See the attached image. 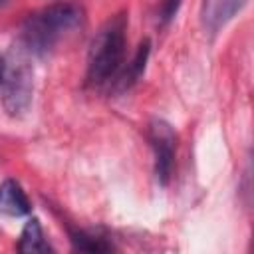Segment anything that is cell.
Returning <instances> with one entry per match:
<instances>
[{"label":"cell","mask_w":254,"mask_h":254,"mask_svg":"<svg viewBox=\"0 0 254 254\" xmlns=\"http://www.w3.org/2000/svg\"><path fill=\"white\" fill-rule=\"evenodd\" d=\"M30 52L16 42L4 58L2 73V105L10 117H22L32 103L34 93V69L30 64Z\"/></svg>","instance_id":"obj_3"},{"label":"cell","mask_w":254,"mask_h":254,"mask_svg":"<svg viewBox=\"0 0 254 254\" xmlns=\"http://www.w3.org/2000/svg\"><path fill=\"white\" fill-rule=\"evenodd\" d=\"M2 4H6V0H0V6H2Z\"/></svg>","instance_id":"obj_12"},{"label":"cell","mask_w":254,"mask_h":254,"mask_svg":"<svg viewBox=\"0 0 254 254\" xmlns=\"http://www.w3.org/2000/svg\"><path fill=\"white\" fill-rule=\"evenodd\" d=\"M248 0H202L200 18L204 30L210 34L220 32L244 6Z\"/></svg>","instance_id":"obj_5"},{"label":"cell","mask_w":254,"mask_h":254,"mask_svg":"<svg viewBox=\"0 0 254 254\" xmlns=\"http://www.w3.org/2000/svg\"><path fill=\"white\" fill-rule=\"evenodd\" d=\"M2 73H4V58L0 56V83H2Z\"/></svg>","instance_id":"obj_11"},{"label":"cell","mask_w":254,"mask_h":254,"mask_svg":"<svg viewBox=\"0 0 254 254\" xmlns=\"http://www.w3.org/2000/svg\"><path fill=\"white\" fill-rule=\"evenodd\" d=\"M179 6H181V0H163V2H161V8H159V20H161L163 26L169 24V22L175 18Z\"/></svg>","instance_id":"obj_10"},{"label":"cell","mask_w":254,"mask_h":254,"mask_svg":"<svg viewBox=\"0 0 254 254\" xmlns=\"http://www.w3.org/2000/svg\"><path fill=\"white\" fill-rule=\"evenodd\" d=\"M149 54H151V42L145 38V40L139 44V48H137L133 60L129 62V65H127L125 69H119L117 77L113 79V81H115V91H125V89H129V87L141 77V73L145 71V64H147V60H149Z\"/></svg>","instance_id":"obj_7"},{"label":"cell","mask_w":254,"mask_h":254,"mask_svg":"<svg viewBox=\"0 0 254 254\" xmlns=\"http://www.w3.org/2000/svg\"><path fill=\"white\" fill-rule=\"evenodd\" d=\"M18 250L22 254H36V252H50L52 246L46 242L40 220L38 218H30L22 230L20 242H18Z\"/></svg>","instance_id":"obj_8"},{"label":"cell","mask_w":254,"mask_h":254,"mask_svg":"<svg viewBox=\"0 0 254 254\" xmlns=\"http://www.w3.org/2000/svg\"><path fill=\"white\" fill-rule=\"evenodd\" d=\"M125 30L127 16L115 14L93 36L87 52V85L101 87L117 77L125 58Z\"/></svg>","instance_id":"obj_2"},{"label":"cell","mask_w":254,"mask_h":254,"mask_svg":"<svg viewBox=\"0 0 254 254\" xmlns=\"http://www.w3.org/2000/svg\"><path fill=\"white\" fill-rule=\"evenodd\" d=\"M69 240H71L73 248L75 250H81V252H95V254H99V252L113 250V244L111 242H107L101 236H93L89 232H83V230H73L71 228L69 230Z\"/></svg>","instance_id":"obj_9"},{"label":"cell","mask_w":254,"mask_h":254,"mask_svg":"<svg viewBox=\"0 0 254 254\" xmlns=\"http://www.w3.org/2000/svg\"><path fill=\"white\" fill-rule=\"evenodd\" d=\"M85 12L75 2H56L40 12L26 18L22 26L20 44L30 52V56H46L65 34L81 28Z\"/></svg>","instance_id":"obj_1"},{"label":"cell","mask_w":254,"mask_h":254,"mask_svg":"<svg viewBox=\"0 0 254 254\" xmlns=\"http://www.w3.org/2000/svg\"><path fill=\"white\" fill-rule=\"evenodd\" d=\"M149 141L155 153V175L161 185H167L173 171L177 135L173 127L163 119H153L149 125Z\"/></svg>","instance_id":"obj_4"},{"label":"cell","mask_w":254,"mask_h":254,"mask_svg":"<svg viewBox=\"0 0 254 254\" xmlns=\"http://www.w3.org/2000/svg\"><path fill=\"white\" fill-rule=\"evenodd\" d=\"M30 200L18 181L6 179L0 185V210L8 216H26L30 212Z\"/></svg>","instance_id":"obj_6"}]
</instances>
